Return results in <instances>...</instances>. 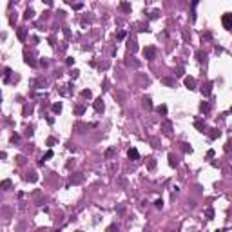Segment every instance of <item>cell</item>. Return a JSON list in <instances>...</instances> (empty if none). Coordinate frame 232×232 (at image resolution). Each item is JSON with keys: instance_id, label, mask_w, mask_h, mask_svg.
<instances>
[{"instance_id": "cell-1", "label": "cell", "mask_w": 232, "mask_h": 232, "mask_svg": "<svg viewBox=\"0 0 232 232\" xmlns=\"http://www.w3.org/2000/svg\"><path fill=\"white\" fill-rule=\"evenodd\" d=\"M129 158H131V160H138V158H140V154H138L136 149H131V151H129Z\"/></svg>"}, {"instance_id": "cell-4", "label": "cell", "mask_w": 232, "mask_h": 232, "mask_svg": "<svg viewBox=\"0 0 232 232\" xmlns=\"http://www.w3.org/2000/svg\"><path fill=\"white\" fill-rule=\"evenodd\" d=\"M185 85H187L189 89H194V80H192V78H187V80H185Z\"/></svg>"}, {"instance_id": "cell-3", "label": "cell", "mask_w": 232, "mask_h": 232, "mask_svg": "<svg viewBox=\"0 0 232 232\" xmlns=\"http://www.w3.org/2000/svg\"><path fill=\"white\" fill-rule=\"evenodd\" d=\"M145 56L149 58V60H152V58H154V49H152V47H149V49H145Z\"/></svg>"}, {"instance_id": "cell-8", "label": "cell", "mask_w": 232, "mask_h": 232, "mask_svg": "<svg viewBox=\"0 0 232 232\" xmlns=\"http://www.w3.org/2000/svg\"><path fill=\"white\" fill-rule=\"evenodd\" d=\"M201 111H208V103H201Z\"/></svg>"}, {"instance_id": "cell-7", "label": "cell", "mask_w": 232, "mask_h": 232, "mask_svg": "<svg viewBox=\"0 0 232 232\" xmlns=\"http://www.w3.org/2000/svg\"><path fill=\"white\" fill-rule=\"evenodd\" d=\"M60 109H62V107H60V103H58V105H55V107H53V111H55V112H60Z\"/></svg>"}, {"instance_id": "cell-5", "label": "cell", "mask_w": 232, "mask_h": 232, "mask_svg": "<svg viewBox=\"0 0 232 232\" xmlns=\"http://www.w3.org/2000/svg\"><path fill=\"white\" fill-rule=\"evenodd\" d=\"M94 107H96V111H102V109H103V103H102V100H96Z\"/></svg>"}, {"instance_id": "cell-2", "label": "cell", "mask_w": 232, "mask_h": 232, "mask_svg": "<svg viewBox=\"0 0 232 232\" xmlns=\"http://www.w3.org/2000/svg\"><path fill=\"white\" fill-rule=\"evenodd\" d=\"M223 26H225V29H230V15L223 17Z\"/></svg>"}, {"instance_id": "cell-6", "label": "cell", "mask_w": 232, "mask_h": 232, "mask_svg": "<svg viewBox=\"0 0 232 232\" xmlns=\"http://www.w3.org/2000/svg\"><path fill=\"white\" fill-rule=\"evenodd\" d=\"M31 17H33V11H31V9H27V13H26V18H31Z\"/></svg>"}]
</instances>
